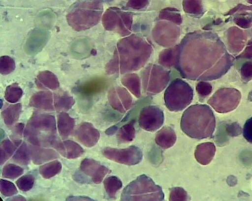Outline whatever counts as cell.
Here are the masks:
<instances>
[{
	"instance_id": "cell-1",
	"label": "cell",
	"mask_w": 252,
	"mask_h": 201,
	"mask_svg": "<svg viewBox=\"0 0 252 201\" xmlns=\"http://www.w3.org/2000/svg\"><path fill=\"white\" fill-rule=\"evenodd\" d=\"M181 127L189 137L203 140L213 136L216 128V118L211 109L205 105L189 108L181 118Z\"/></svg>"
},
{
	"instance_id": "cell-2",
	"label": "cell",
	"mask_w": 252,
	"mask_h": 201,
	"mask_svg": "<svg viewBox=\"0 0 252 201\" xmlns=\"http://www.w3.org/2000/svg\"><path fill=\"white\" fill-rule=\"evenodd\" d=\"M56 124L53 115L34 113L27 124L26 138L34 146H50L56 137Z\"/></svg>"
},
{
	"instance_id": "cell-3",
	"label": "cell",
	"mask_w": 252,
	"mask_h": 201,
	"mask_svg": "<svg viewBox=\"0 0 252 201\" xmlns=\"http://www.w3.org/2000/svg\"><path fill=\"white\" fill-rule=\"evenodd\" d=\"M164 198L162 187L146 174L141 175L126 186L121 196L122 201H162Z\"/></svg>"
},
{
	"instance_id": "cell-4",
	"label": "cell",
	"mask_w": 252,
	"mask_h": 201,
	"mask_svg": "<svg viewBox=\"0 0 252 201\" xmlns=\"http://www.w3.org/2000/svg\"><path fill=\"white\" fill-rule=\"evenodd\" d=\"M102 8L99 0H89L79 3L67 15V23L78 32L91 29L99 22Z\"/></svg>"
},
{
	"instance_id": "cell-5",
	"label": "cell",
	"mask_w": 252,
	"mask_h": 201,
	"mask_svg": "<svg viewBox=\"0 0 252 201\" xmlns=\"http://www.w3.org/2000/svg\"><path fill=\"white\" fill-rule=\"evenodd\" d=\"M193 91L185 84H173L166 90L165 101L167 109L172 112H182L191 103Z\"/></svg>"
},
{
	"instance_id": "cell-6",
	"label": "cell",
	"mask_w": 252,
	"mask_h": 201,
	"mask_svg": "<svg viewBox=\"0 0 252 201\" xmlns=\"http://www.w3.org/2000/svg\"><path fill=\"white\" fill-rule=\"evenodd\" d=\"M102 154L111 161L127 166L138 165L143 158L142 150L134 145L123 149L106 147L102 150Z\"/></svg>"
},
{
	"instance_id": "cell-7",
	"label": "cell",
	"mask_w": 252,
	"mask_h": 201,
	"mask_svg": "<svg viewBox=\"0 0 252 201\" xmlns=\"http://www.w3.org/2000/svg\"><path fill=\"white\" fill-rule=\"evenodd\" d=\"M164 120L163 111L157 106H150L141 110L139 118V124L144 130L154 132L162 126Z\"/></svg>"
},
{
	"instance_id": "cell-8",
	"label": "cell",
	"mask_w": 252,
	"mask_h": 201,
	"mask_svg": "<svg viewBox=\"0 0 252 201\" xmlns=\"http://www.w3.org/2000/svg\"><path fill=\"white\" fill-rule=\"evenodd\" d=\"M80 170L95 184L100 183L105 176L111 172L106 166L90 158L85 159L81 162Z\"/></svg>"
},
{
	"instance_id": "cell-9",
	"label": "cell",
	"mask_w": 252,
	"mask_h": 201,
	"mask_svg": "<svg viewBox=\"0 0 252 201\" xmlns=\"http://www.w3.org/2000/svg\"><path fill=\"white\" fill-rule=\"evenodd\" d=\"M75 137L77 140L85 146L91 148L98 142L100 134L99 132L89 122H83L77 128Z\"/></svg>"
},
{
	"instance_id": "cell-10",
	"label": "cell",
	"mask_w": 252,
	"mask_h": 201,
	"mask_svg": "<svg viewBox=\"0 0 252 201\" xmlns=\"http://www.w3.org/2000/svg\"><path fill=\"white\" fill-rule=\"evenodd\" d=\"M50 146L54 148L60 154L68 159L79 158L84 152L83 148L77 143L71 140L62 142L56 136L51 142Z\"/></svg>"
},
{
	"instance_id": "cell-11",
	"label": "cell",
	"mask_w": 252,
	"mask_h": 201,
	"mask_svg": "<svg viewBox=\"0 0 252 201\" xmlns=\"http://www.w3.org/2000/svg\"><path fill=\"white\" fill-rule=\"evenodd\" d=\"M110 106L115 111L125 114L132 107V98L127 92L119 89H112L108 94Z\"/></svg>"
},
{
	"instance_id": "cell-12",
	"label": "cell",
	"mask_w": 252,
	"mask_h": 201,
	"mask_svg": "<svg viewBox=\"0 0 252 201\" xmlns=\"http://www.w3.org/2000/svg\"><path fill=\"white\" fill-rule=\"evenodd\" d=\"M54 96L49 91H41L34 93L31 98L30 106L41 110L54 111Z\"/></svg>"
},
{
	"instance_id": "cell-13",
	"label": "cell",
	"mask_w": 252,
	"mask_h": 201,
	"mask_svg": "<svg viewBox=\"0 0 252 201\" xmlns=\"http://www.w3.org/2000/svg\"><path fill=\"white\" fill-rule=\"evenodd\" d=\"M48 35L46 31L34 30L29 36L26 45L27 52L30 55L39 52L46 45Z\"/></svg>"
},
{
	"instance_id": "cell-14",
	"label": "cell",
	"mask_w": 252,
	"mask_h": 201,
	"mask_svg": "<svg viewBox=\"0 0 252 201\" xmlns=\"http://www.w3.org/2000/svg\"><path fill=\"white\" fill-rule=\"evenodd\" d=\"M177 139L175 130L170 127L165 126L157 133L156 142L161 148L167 149L174 145Z\"/></svg>"
},
{
	"instance_id": "cell-15",
	"label": "cell",
	"mask_w": 252,
	"mask_h": 201,
	"mask_svg": "<svg viewBox=\"0 0 252 201\" xmlns=\"http://www.w3.org/2000/svg\"><path fill=\"white\" fill-rule=\"evenodd\" d=\"M32 159L35 165H41L59 157V154L51 149L42 148L38 146L30 147Z\"/></svg>"
},
{
	"instance_id": "cell-16",
	"label": "cell",
	"mask_w": 252,
	"mask_h": 201,
	"mask_svg": "<svg viewBox=\"0 0 252 201\" xmlns=\"http://www.w3.org/2000/svg\"><path fill=\"white\" fill-rule=\"evenodd\" d=\"M58 128L61 136L66 138L70 136L73 133L75 121L67 114L62 112L58 117Z\"/></svg>"
},
{
	"instance_id": "cell-17",
	"label": "cell",
	"mask_w": 252,
	"mask_h": 201,
	"mask_svg": "<svg viewBox=\"0 0 252 201\" xmlns=\"http://www.w3.org/2000/svg\"><path fill=\"white\" fill-rule=\"evenodd\" d=\"M37 86L42 88L58 89L60 83L57 77L52 72L43 71L39 73L36 80Z\"/></svg>"
},
{
	"instance_id": "cell-18",
	"label": "cell",
	"mask_w": 252,
	"mask_h": 201,
	"mask_svg": "<svg viewBox=\"0 0 252 201\" xmlns=\"http://www.w3.org/2000/svg\"><path fill=\"white\" fill-rule=\"evenodd\" d=\"M136 120H132L119 130L117 139L119 144H127L133 141L136 136Z\"/></svg>"
},
{
	"instance_id": "cell-19",
	"label": "cell",
	"mask_w": 252,
	"mask_h": 201,
	"mask_svg": "<svg viewBox=\"0 0 252 201\" xmlns=\"http://www.w3.org/2000/svg\"><path fill=\"white\" fill-rule=\"evenodd\" d=\"M75 103L74 98L66 92L54 95V106L58 112H67L71 109Z\"/></svg>"
},
{
	"instance_id": "cell-20",
	"label": "cell",
	"mask_w": 252,
	"mask_h": 201,
	"mask_svg": "<svg viewBox=\"0 0 252 201\" xmlns=\"http://www.w3.org/2000/svg\"><path fill=\"white\" fill-rule=\"evenodd\" d=\"M214 151L213 144L210 143L202 144L197 146L195 152V157L200 164L205 165L211 161Z\"/></svg>"
},
{
	"instance_id": "cell-21",
	"label": "cell",
	"mask_w": 252,
	"mask_h": 201,
	"mask_svg": "<svg viewBox=\"0 0 252 201\" xmlns=\"http://www.w3.org/2000/svg\"><path fill=\"white\" fill-rule=\"evenodd\" d=\"M22 112L21 104L10 105L2 113L4 123L8 127H11L18 121Z\"/></svg>"
},
{
	"instance_id": "cell-22",
	"label": "cell",
	"mask_w": 252,
	"mask_h": 201,
	"mask_svg": "<svg viewBox=\"0 0 252 201\" xmlns=\"http://www.w3.org/2000/svg\"><path fill=\"white\" fill-rule=\"evenodd\" d=\"M101 86V83L98 80L91 79L80 84L75 90L82 96L90 97L97 93Z\"/></svg>"
},
{
	"instance_id": "cell-23",
	"label": "cell",
	"mask_w": 252,
	"mask_h": 201,
	"mask_svg": "<svg viewBox=\"0 0 252 201\" xmlns=\"http://www.w3.org/2000/svg\"><path fill=\"white\" fill-rule=\"evenodd\" d=\"M104 187L110 198H115L117 192L122 188L123 183L121 179L115 176L106 178L103 181Z\"/></svg>"
},
{
	"instance_id": "cell-24",
	"label": "cell",
	"mask_w": 252,
	"mask_h": 201,
	"mask_svg": "<svg viewBox=\"0 0 252 201\" xmlns=\"http://www.w3.org/2000/svg\"><path fill=\"white\" fill-rule=\"evenodd\" d=\"M32 159L30 147L24 142L16 151L13 157V160L22 166H28Z\"/></svg>"
},
{
	"instance_id": "cell-25",
	"label": "cell",
	"mask_w": 252,
	"mask_h": 201,
	"mask_svg": "<svg viewBox=\"0 0 252 201\" xmlns=\"http://www.w3.org/2000/svg\"><path fill=\"white\" fill-rule=\"evenodd\" d=\"M62 165L58 160L44 164L39 168V172L43 177L50 179L59 174L62 171Z\"/></svg>"
},
{
	"instance_id": "cell-26",
	"label": "cell",
	"mask_w": 252,
	"mask_h": 201,
	"mask_svg": "<svg viewBox=\"0 0 252 201\" xmlns=\"http://www.w3.org/2000/svg\"><path fill=\"white\" fill-rule=\"evenodd\" d=\"M23 95V90L17 83H14L7 86L5 93V98L10 103L15 104Z\"/></svg>"
},
{
	"instance_id": "cell-27",
	"label": "cell",
	"mask_w": 252,
	"mask_h": 201,
	"mask_svg": "<svg viewBox=\"0 0 252 201\" xmlns=\"http://www.w3.org/2000/svg\"><path fill=\"white\" fill-rule=\"evenodd\" d=\"M17 145L9 140L3 141L1 144L0 149V158H1V165H3L9 160L15 152Z\"/></svg>"
},
{
	"instance_id": "cell-28",
	"label": "cell",
	"mask_w": 252,
	"mask_h": 201,
	"mask_svg": "<svg viewBox=\"0 0 252 201\" xmlns=\"http://www.w3.org/2000/svg\"><path fill=\"white\" fill-rule=\"evenodd\" d=\"M24 173V169L15 164H9L3 169V176L6 178L14 179L19 177Z\"/></svg>"
},
{
	"instance_id": "cell-29",
	"label": "cell",
	"mask_w": 252,
	"mask_h": 201,
	"mask_svg": "<svg viewBox=\"0 0 252 201\" xmlns=\"http://www.w3.org/2000/svg\"><path fill=\"white\" fill-rule=\"evenodd\" d=\"M16 68L15 60L9 56H3L0 59V72L1 74L7 75L13 72Z\"/></svg>"
},
{
	"instance_id": "cell-30",
	"label": "cell",
	"mask_w": 252,
	"mask_h": 201,
	"mask_svg": "<svg viewBox=\"0 0 252 201\" xmlns=\"http://www.w3.org/2000/svg\"><path fill=\"white\" fill-rule=\"evenodd\" d=\"M188 192L182 187H175L170 190L169 201H186L189 200Z\"/></svg>"
},
{
	"instance_id": "cell-31",
	"label": "cell",
	"mask_w": 252,
	"mask_h": 201,
	"mask_svg": "<svg viewBox=\"0 0 252 201\" xmlns=\"http://www.w3.org/2000/svg\"><path fill=\"white\" fill-rule=\"evenodd\" d=\"M34 177L31 174H26L20 177L16 182L19 188L23 191L31 190L34 184Z\"/></svg>"
},
{
	"instance_id": "cell-32",
	"label": "cell",
	"mask_w": 252,
	"mask_h": 201,
	"mask_svg": "<svg viewBox=\"0 0 252 201\" xmlns=\"http://www.w3.org/2000/svg\"><path fill=\"white\" fill-rule=\"evenodd\" d=\"M1 192L5 196L10 197L18 193V189L15 185L5 179H1Z\"/></svg>"
},
{
	"instance_id": "cell-33",
	"label": "cell",
	"mask_w": 252,
	"mask_h": 201,
	"mask_svg": "<svg viewBox=\"0 0 252 201\" xmlns=\"http://www.w3.org/2000/svg\"><path fill=\"white\" fill-rule=\"evenodd\" d=\"M243 134L245 140L252 144V117L249 119L245 123L243 128Z\"/></svg>"
},
{
	"instance_id": "cell-34",
	"label": "cell",
	"mask_w": 252,
	"mask_h": 201,
	"mask_svg": "<svg viewBox=\"0 0 252 201\" xmlns=\"http://www.w3.org/2000/svg\"><path fill=\"white\" fill-rule=\"evenodd\" d=\"M25 129V125L23 123H19L14 126L13 130V135L16 137H22Z\"/></svg>"
},
{
	"instance_id": "cell-35",
	"label": "cell",
	"mask_w": 252,
	"mask_h": 201,
	"mask_svg": "<svg viewBox=\"0 0 252 201\" xmlns=\"http://www.w3.org/2000/svg\"><path fill=\"white\" fill-rule=\"evenodd\" d=\"M197 91L202 96L209 94L211 92L210 88L206 85H200L197 87Z\"/></svg>"
},
{
	"instance_id": "cell-36",
	"label": "cell",
	"mask_w": 252,
	"mask_h": 201,
	"mask_svg": "<svg viewBox=\"0 0 252 201\" xmlns=\"http://www.w3.org/2000/svg\"><path fill=\"white\" fill-rule=\"evenodd\" d=\"M67 201H93L94 200L86 196H70L66 199Z\"/></svg>"
},
{
	"instance_id": "cell-37",
	"label": "cell",
	"mask_w": 252,
	"mask_h": 201,
	"mask_svg": "<svg viewBox=\"0 0 252 201\" xmlns=\"http://www.w3.org/2000/svg\"><path fill=\"white\" fill-rule=\"evenodd\" d=\"M8 201H26L27 199L23 196L18 195L15 197H12L9 199H7Z\"/></svg>"
}]
</instances>
